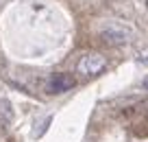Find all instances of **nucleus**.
<instances>
[{
	"instance_id": "obj_1",
	"label": "nucleus",
	"mask_w": 148,
	"mask_h": 142,
	"mask_svg": "<svg viewBox=\"0 0 148 142\" xmlns=\"http://www.w3.org/2000/svg\"><path fill=\"white\" fill-rule=\"evenodd\" d=\"M107 68V59L100 53H85L76 64V72L83 77H98Z\"/></svg>"
},
{
	"instance_id": "obj_2",
	"label": "nucleus",
	"mask_w": 148,
	"mask_h": 142,
	"mask_svg": "<svg viewBox=\"0 0 148 142\" xmlns=\"http://www.w3.org/2000/svg\"><path fill=\"white\" fill-rule=\"evenodd\" d=\"M100 37L105 44H126L131 37V31L120 26V24H109L100 31Z\"/></svg>"
},
{
	"instance_id": "obj_3",
	"label": "nucleus",
	"mask_w": 148,
	"mask_h": 142,
	"mask_svg": "<svg viewBox=\"0 0 148 142\" xmlns=\"http://www.w3.org/2000/svg\"><path fill=\"white\" fill-rule=\"evenodd\" d=\"M46 87H48L50 94H63V92H68V90H72V87H74V77H72V74H68V72L52 74V77L48 79Z\"/></svg>"
},
{
	"instance_id": "obj_4",
	"label": "nucleus",
	"mask_w": 148,
	"mask_h": 142,
	"mask_svg": "<svg viewBox=\"0 0 148 142\" xmlns=\"http://www.w3.org/2000/svg\"><path fill=\"white\" fill-rule=\"evenodd\" d=\"M0 120L2 123H11L13 120V107H11L9 101L0 98Z\"/></svg>"
}]
</instances>
